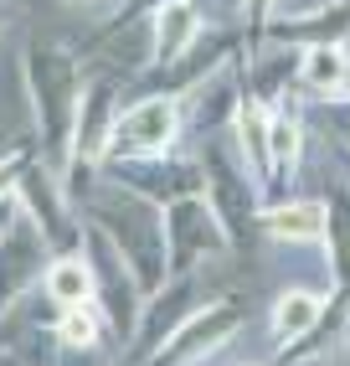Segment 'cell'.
I'll use <instances>...</instances> for the list:
<instances>
[{"mask_svg":"<svg viewBox=\"0 0 350 366\" xmlns=\"http://www.w3.org/2000/svg\"><path fill=\"white\" fill-rule=\"evenodd\" d=\"M206 36V11L201 0H165L149 11V67L170 72L175 62L191 57V46Z\"/></svg>","mask_w":350,"mask_h":366,"instance_id":"cell-10","label":"cell"},{"mask_svg":"<svg viewBox=\"0 0 350 366\" xmlns=\"http://www.w3.org/2000/svg\"><path fill=\"white\" fill-rule=\"evenodd\" d=\"M304 150H309V119L299 109V93L268 104V191H289L304 170Z\"/></svg>","mask_w":350,"mask_h":366,"instance_id":"cell-9","label":"cell"},{"mask_svg":"<svg viewBox=\"0 0 350 366\" xmlns=\"http://www.w3.org/2000/svg\"><path fill=\"white\" fill-rule=\"evenodd\" d=\"M46 258H52V248L41 242V232L26 217L11 227V237H0V315L26 295V284L46 268Z\"/></svg>","mask_w":350,"mask_h":366,"instance_id":"cell-12","label":"cell"},{"mask_svg":"<svg viewBox=\"0 0 350 366\" xmlns=\"http://www.w3.org/2000/svg\"><path fill=\"white\" fill-rule=\"evenodd\" d=\"M41 284H46V295H52V305H93V263L83 248H72V253H52L41 268Z\"/></svg>","mask_w":350,"mask_h":366,"instance_id":"cell-19","label":"cell"},{"mask_svg":"<svg viewBox=\"0 0 350 366\" xmlns=\"http://www.w3.org/2000/svg\"><path fill=\"white\" fill-rule=\"evenodd\" d=\"M191 310H196V274H191V279H170L165 289H155V295L144 300L139 335H134V346H129V351H134V361L155 351V346H160V340H165L175 325H181V320H186Z\"/></svg>","mask_w":350,"mask_h":366,"instance_id":"cell-14","label":"cell"},{"mask_svg":"<svg viewBox=\"0 0 350 366\" xmlns=\"http://www.w3.org/2000/svg\"><path fill=\"white\" fill-rule=\"evenodd\" d=\"M21 165H26V155H21V150H6V155H0V197H11V191H16Z\"/></svg>","mask_w":350,"mask_h":366,"instance_id":"cell-21","label":"cell"},{"mask_svg":"<svg viewBox=\"0 0 350 366\" xmlns=\"http://www.w3.org/2000/svg\"><path fill=\"white\" fill-rule=\"evenodd\" d=\"M181 99L175 93H149L134 99L129 109H119L114 119V144L109 160H149V155H170L181 144Z\"/></svg>","mask_w":350,"mask_h":366,"instance_id":"cell-6","label":"cell"},{"mask_svg":"<svg viewBox=\"0 0 350 366\" xmlns=\"http://www.w3.org/2000/svg\"><path fill=\"white\" fill-rule=\"evenodd\" d=\"M345 72H350V46L345 41H309V46H299L294 88L314 93L324 104H340L345 99Z\"/></svg>","mask_w":350,"mask_h":366,"instance_id":"cell-15","label":"cell"},{"mask_svg":"<svg viewBox=\"0 0 350 366\" xmlns=\"http://www.w3.org/2000/svg\"><path fill=\"white\" fill-rule=\"evenodd\" d=\"M83 253L93 263V305L104 310V325L114 340H124V346H134L139 335V315H144V289L134 279L129 258H124L114 248V237L98 227V222H83Z\"/></svg>","mask_w":350,"mask_h":366,"instance_id":"cell-1","label":"cell"},{"mask_svg":"<svg viewBox=\"0 0 350 366\" xmlns=\"http://www.w3.org/2000/svg\"><path fill=\"white\" fill-rule=\"evenodd\" d=\"M242 330V300H201L181 325H175L149 356H139L134 366H201L216 351L232 346V335Z\"/></svg>","mask_w":350,"mask_h":366,"instance_id":"cell-4","label":"cell"},{"mask_svg":"<svg viewBox=\"0 0 350 366\" xmlns=\"http://www.w3.org/2000/svg\"><path fill=\"white\" fill-rule=\"evenodd\" d=\"M227 139H232L242 170L253 176V186L268 191V104L247 93L242 109H237V119H232V129H227Z\"/></svg>","mask_w":350,"mask_h":366,"instance_id":"cell-16","label":"cell"},{"mask_svg":"<svg viewBox=\"0 0 350 366\" xmlns=\"http://www.w3.org/2000/svg\"><path fill=\"white\" fill-rule=\"evenodd\" d=\"M16 202H21L26 222L41 232V242H46L52 253L83 248L78 207L67 202V191H62V176H57V170H46V165L26 160V165H21V176H16Z\"/></svg>","mask_w":350,"mask_h":366,"instance_id":"cell-5","label":"cell"},{"mask_svg":"<svg viewBox=\"0 0 350 366\" xmlns=\"http://www.w3.org/2000/svg\"><path fill=\"white\" fill-rule=\"evenodd\" d=\"M324 305H330V295H319V289H284V295L273 300V310H268V340H273V351L304 335L324 315Z\"/></svg>","mask_w":350,"mask_h":366,"instance_id":"cell-18","label":"cell"},{"mask_svg":"<svg viewBox=\"0 0 350 366\" xmlns=\"http://www.w3.org/2000/svg\"><path fill=\"white\" fill-rule=\"evenodd\" d=\"M26 99L36 114V134L52 155L67 160V139H72V114H78V78H72V57H62L57 46H26Z\"/></svg>","mask_w":350,"mask_h":366,"instance_id":"cell-2","label":"cell"},{"mask_svg":"<svg viewBox=\"0 0 350 366\" xmlns=\"http://www.w3.org/2000/svg\"><path fill=\"white\" fill-rule=\"evenodd\" d=\"M345 335H350V289H330V305L324 315L289 346H279L273 366H319V361H335L345 351Z\"/></svg>","mask_w":350,"mask_h":366,"instance_id":"cell-11","label":"cell"},{"mask_svg":"<svg viewBox=\"0 0 350 366\" xmlns=\"http://www.w3.org/2000/svg\"><path fill=\"white\" fill-rule=\"evenodd\" d=\"M242 366H263V361H242Z\"/></svg>","mask_w":350,"mask_h":366,"instance_id":"cell-24","label":"cell"},{"mask_svg":"<svg viewBox=\"0 0 350 366\" xmlns=\"http://www.w3.org/2000/svg\"><path fill=\"white\" fill-rule=\"evenodd\" d=\"M160 232H165V263L170 279H191L201 263H221L232 253L227 227L216 222V212L206 197H181L160 207Z\"/></svg>","mask_w":350,"mask_h":366,"instance_id":"cell-3","label":"cell"},{"mask_svg":"<svg viewBox=\"0 0 350 366\" xmlns=\"http://www.w3.org/2000/svg\"><path fill=\"white\" fill-rule=\"evenodd\" d=\"M324 258H330V284L350 289V186L335 181L324 191Z\"/></svg>","mask_w":350,"mask_h":366,"instance_id":"cell-17","label":"cell"},{"mask_svg":"<svg viewBox=\"0 0 350 366\" xmlns=\"http://www.w3.org/2000/svg\"><path fill=\"white\" fill-rule=\"evenodd\" d=\"M258 227L273 242H294V248H309L324 242V197H279L258 207Z\"/></svg>","mask_w":350,"mask_h":366,"instance_id":"cell-13","label":"cell"},{"mask_svg":"<svg viewBox=\"0 0 350 366\" xmlns=\"http://www.w3.org/2000/svg\"><path fill=\"white\" fill-rule=\"evenodd\" d=\"M62 6H78V11H104V6H114V0H62Z\"/></svg>","mask_w":350,"mask_h":366,"instance_id":"cell-22","label":"cell"},{"mask_svg":"<svg viewBox=\"0 0 350 366\" xmlns=\"http://www.w3.org/2000/svg\"><path fill=\"white\" fill-rule=\"evenodd\" d=\"M104 170L124 186V191H134V197H144L149 207H170V202H181V197H201V155L196 160H181V155H149V160H104Z\"/></svg>","mask_w":350,"mask_h":366,"instance_id":"cell-8","label":"cell"},{"mask_svg":"<svg viewBox=\"0 0 350 366\" xmlns=\"http://www.w3.org/2000/svg\"><path fill=\"white\" fill-rule=\"evenodd\" d=\"M181 99V129L196 134V139H216L232 129V119L247 99V62L242 52L232 62H221L216 72H206L201 83H191L186 93H175Z\"/></svg>","mask_w":350,"mask_h":366,"instance_id":"cell-7","label":"cell"},{"mask_svg":"<svg viewBox=\"0 0 350 366\" xmlns=\"http://www.w3.org/2000/svg\"><path fill=\"white\" fill-rule=\"evenodd\" d=\"M6 11H11V0H0V26H6Z\"/></svg>","mask_w":350,"mask_h":366,"instance_id":"cell-23","label":"cell"},{"mask_svg":"<svg viewBox=\"0 0 350 366\" xmlns=\"http://www.w3.org/2000/svg\"><path fill=\"white\" fill-rule=\"evenodd\" d=\"M104 310H98V305H67L62 315H57V346L62 351H93L98 346V340H104Z\"/></svg>","mask_w":350,"mask_h":366,"instance_id":"cell-20","label":"cell"}]
</instances>
